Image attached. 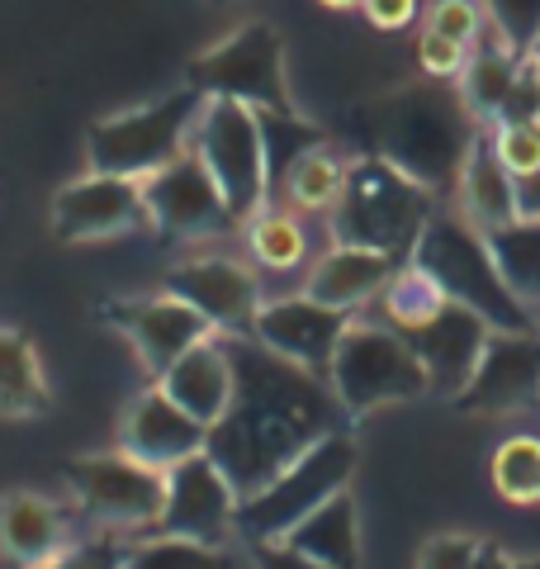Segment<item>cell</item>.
Masks as SVG:
<instances>
[{
	"label": "cell",
	"mask_w": 540,
	"mask_h": 569,
	"mask_svg": "<svg viewBox=\"0 0 540 569\" xmlns=\"http://www.w3.org/2000/svg\"><path fill=\"white\" fill-rule=\"evenodd\" d=\"M232 356V399L209 427V456L219 460L238 498L261 493L284 466L332 432H351L328 376L266 351L251 337H223Z\"/></svg>",
	"instance_id": "cell-1"
},
{
	"label": "cell",
	"mask_w": 540,
	"mask_h": 569,
	"mask_svg": "<svg viewBox=\"0 0 540 569\" xmlns=\"http://www.w3.org/2000/svg\"><path fill=\"white\" fill-rule=\"evenodd\" d=\"M351 123L360 142H366V157L399 167L431 194L456 190L464 157H470L479 138V123L464 110L460 91L450 81H431V77L366 100L351 114Z\"/></svg>",
	"instance_id": "cell-2"
},
{
	"label": "cell",
	"mask_w": 540,
	"mask_h": 569,
	"mask_svg": "<svg viewBox=\"0 0 540 569\" xmlns=\"http://www.w3.org/2000/svg\"><path fill=\"white\" fill-rule=\"evenodd\" d=\"M431 219H437V194L422 190L399 167L366 152L347 167V186L328 209L332 242L370 247V252H384L393 261L412 257V247H418Z\"/></svg>",
	"instance_id": "cell-3"
},
{
	"label": "cell",
	"mask_w": 540,
	"mask_h": 569,
	"mask_svg": "<svg viewBox=\"0 0 540 569\" xmlns=\"http://www.w3.org/2000/svg\"><path fill=\"white\" fill-rule=\"evenodd\" d=\"M412 266H422L446 290L450 305L474 309L493 332H540V323L517 305V295L508 290L498 261L489 252V238L474 223H464L460 213H441L427 223V233L412 247Z\"/></svg>",
	"instance_id": "cell-4"
},
{
	"label": "cell",
	"mask_w": 540,
	"mask_h": 569,
	"mask_svg": "<svg viewBox=\"0 0 540 569\" xmlns=\"http://www.w3.org/2000/svg\"><path fill=\"white\" fill-rule=\"evenodd\" d=\"M200 110H204V96L194 86H180L171 96L104 114L86 133V167L100 176L148 181L152 171L176 162L180 152H190V133H194Z\"/></svg>",
	"instance_id": "cell-5"
},
{
	"label": "cell",
	"mask_w": 540,
	"mask_h": 569,
	"mask_svg": "<svg viewBox=\"0 0 540 569\" xmlns=\"http://www.w3.org/2000/svg\"><path fill=\"white\" fill-rule=\"evenodd\" d=\"M328 385L351 422L370 418L374 408H384V403L422 399L431 389L427 366L418 361V351L403 342V332H393L389 323H356V318L337 342V356L328 366Z\"/></svg>",
	"instance_id": "cell-6"
},
{
	"label": "cell",
	"mask_w": 540,
	"mask_h": 569,
	"mask_svg": "<svg viewBox=\"0 0 540 569\" xmlns=\"http://www.w3.org/2000/svg\"><path fill=\"white\" fill-rule=\"evenodd\" d=\"M356 437L351 432H332L322 437L318 447L303 451L294 466H284L261 493L242 498L238 508V537L247 541H280L290 531L318 512L328 498L347 493L351 489V475H356Z\"/></svg>",
	"instance_id": "cell-7"
},
{
	"label": "cell",
	"mask_w": 540,
	"mask_h": 569,
	"mask_svg": "<svg viewBox=\"0 0 540 569\" xmlns=\"http://www.w3.org/2000/svg\"><path fill=\"white\" fill-rule=\"evenodd\" d=\"M186 86L204 100H238L257 114H299L284 77V39L266 20H247L190 62Z\"/></svg>",
	"instance_id": "cell-8"
},
{
	"label": "cell",
	"mask_w": 540,
	"mask_h": 569,
	"mask_svg": "<svg viewBox=\"0 0 540 569\" xmlns=\"http://www.w3.org/2000/svg\"><path fill=\"white\" fill-rule=\"evenodd\" d=\"M190 152L209 167L219 181L232 219L247 223L257 219L270 200V167H266V138H261V114L247 110L238 100H204L200 119L190 133Z\"/></svg>",
	"instance_id": "cell-9"
},
{
	"label": "cell",
	"mask_w": 540,
	"mask_h": 569,
	"mask_svg": "<svg viewBox=\"0 0 540 569\" xmlns=\"http://www.w3.org/2000/svg\"><path fill=\"white\" fill-rule=\"evenodd\" d=\"M67 489L77 498L86 518L100 527L123 531V527H157L161 498H167V475L142 466L129 451H96L67 460Z\"/></svg>",
	"instance_id": "cell-10"
},
{
	"label": "cell",
	"mask_w": 540,
	"mask_h": 569,
	"mask_svg": "<svg viewBox=\"0 0 540 569\" xmlns=\"http://www.w3.org/2000/svg\"><path fill=\"white\" fill-rule=\"evenodd\" d=\"M238 508L242 498L228 485L219 460L200 451L167 470V498H161V518L152 531L228 550V541L238 537Z\"/></svg>",
	"instance_id": "cell-11"
},
{
	"label": "cell",
	"mask_w": 540,
	"mask_h": 569,
	"mask_svg": "<svg viewBox=\"0 0 540 569\" xmlns=\"http://www.w3.org/2000/svg\"><path fill=\"white\" fill-rule=\"evenodd\" d=\"M142 209H148V223L157 233L176 238V242L219 238L238 223L219 181H213L209 167L194 152H180L176 162H167L142 181Z\"/></svg>",
	"instance_id": "cell-12"
},
{
	"label": "cell",
	"mask_w": 540,
	"mask_h": 569,
	"mask_svg": "<svg viewBox=\"0 0 540 569\" xmlns=\"http://www.w3.org/2000/svg\"><path fill=\"white\" fill-rule=\"evenodd\" d=\"M167 295L186 299L219 337H247L266 305L257 271L219 252H200V257H186L180 266H171Z\"/></svg>",
	"instance_id": "cell-13"
},
{
	"label": "cell",
	"mask_w": 540,
	"mask_h": 569,
	"mask_svg": "<svg viewBox=\"0 0 540 569\" xmlns=\"http://www.w3.org/2000/svg\"><path fill=\"white\" fill-rule=\"evenodd\" d=\"M536 399H540V332H493L479 356L474 380L450 403L460 413L502 418L531 408Z\"/></svg>",
	"instance_id": "cell-14"
},
{
	"label": "cell",
	"mask_w": 540,
	"mask_h": 569,
	"mask_svg": "<svg viewBox=\"0 0 540 569\" xmlns=\"http://www.w3.org/2000/svg\"><path fill=\"white\" fill-rule=\"evenodd\" d=\"M142 223H148L142 181H129V176L86 171L81 181H71L52 194V233L62 242H104V238L133 233Z\"/></svg>",
	"instance_id": "cell-15"
},
{
	"label": "cell",
	"mask_w": 540,
	"mask_h": 569,
	"mask_svg": "<svg viewBox=\"0 0 540 569\" xmlns=\"http://www.w3.org/2000/svg\"><path fill=\"white\" fill-rule=\"evenodd\" d=\"M351 328V313H337L328 305H318L309 295H284V299H266L257 323H251V342H261L266 351L284 356L303 370L328 376L341 332Z\"/></svg>",
	"instance_id": "cell-16"
},
{
	"label": "cell",
	"mask_w": 540,
	"mask_h": 569,
	"mask_svg": "<svg viewBox=\"0 0 540 569\" xmlns=\"http://www.w3.org/2000/svg\"><path fill=\"white\" fill-rule=\"evenodd\" d=\"M110 318H114V328L129 337L138 366L148 370L152 380L171 361H180L190 347L219 337L200 313L186 305V299H176L167 290H161V295H142V299H119V305H110Z\"/></svg>",
	"instance_id": "cell-17"
},
{
	"label": "cell",
	"mask_w": 540,
	"mask_h": 569,
	"mask_svg": "<svg viewBox=\"0 0 540 569\" xmlns=\"http://www.w3.org/2000/svg\"><path fill=\"white\" fill-rule=\"evenodd\" d=\"M204 447H209V427L194 422L157 380L142 395H133V403L119 418V451H129L133 460L161 475L180 466V460L200 456Z\"/></svg>",
	"instance_id": "cell-18"
},
{
	"label": "cell",
	"mask_w": 540,
	"mask_h": 569,
	"mask_svg": "<svg viewBox=\"0 0 540 569\" xmlns=\"http://www.w3.org/2000/svg\"><path fill=\"white\" fill-rule=\"evenodd\" d=\"M489 337H493V328L483 323L474 309L446 305L437 318H431V323L403 332V342L418 351V361L427 366L431 389L446 395V399H456L460 389L474 380L479 356H483V347H489Z\"/></svg>",
	"instance_id": "cell-19"
},
{
	"label": "cell",
	"mask_w": 540,
	"mask_h": 569,
	"mask_svg": "<svg viewBox=\"0 0 540 569\" xmlns=\"http://www.w3.org/2000/svg\"><path fill=\"white\" fill-rule=\"evenodd\" d=\"M67 546H71V522L62 503L29 489L0 498V556L6 560H14L20 569H39Z\"/></svg>",
	"instance_id": "cell-20"
},
{
	"label": "cell",
	"mask_w": 540,
	"mask_h": 569,
	"mask_svg": "<svg viewBox=\"0 0 540 569\" xmlns=\"http://www.w3.org/2000/svg\"><path fill=\"white\" fill-rule=\"evenodd\" d=\"M403 261H393L384 252H370V247H332V252H322L318 266L309 271V284H303V295L318 299V305H328L337 313H356L360 305H370V299H380V290L393 280Z\"/></svg>",
	"instance_id": "cell-21"
},
{
	"label": "cell",
	"mask_w": 540,
	"mask_h": 569,
	"mask_svg": "<svg viewBox=\"0 0 540 569\" xmlns=\"http://www.w3.org/2000/svg\"><path fill=\"white\" fill-rule=\"evenodd\" d=\"M157 385L186 408L194 422L213 427L223 418V408L232 399V356L223 337H209V342L190 347L180 361H171L167 370L157 376Z\"/></svg>",
	"instance_id": "cell-22"
},
{
	"label": "cell",
	"mask_w": 540,
	"mask_h": 569,
	"mask_svg": "<svg viewBox=\"0 0 540 569\" xmlns=\"http://www.w3.org/2000/svg\"><path fill=\"white\" fill-rule=\"evenodd\" d=\"M521 71H527V58H521V52L489 24L483 39L470 48V62H464L460 86H456L464 110L474 114L479 129H493V123L502 119V110H508V100H512L517 81H521Z\"/></svg>",
	"instance_id": "cell-23"
},
{
	"label": "cell",
	"mask_w": 540,
	"mask_h": 569,
	"mask_svg": "<svg viewBox=\"0 0 540 569\" xmlns=\"http://www.w3.org/2000/svg\"><path fill=\"white\" fill-rule=\"evenodd\" d=\"M456 213L464 223H474L483 238L498 233V228L517 223V200H512V171L498 162V148L489 129H479L470 157H464V171L456 181Z\"/></svg>",
	"instance_id": "cell-24"
},
{
	"label": "cell",
	"mask_w": 540,
	"mask_h": 569,
	"mask_svg": "<svg viewBox=\"0 0 540 569\" xmlns=\"http://www.w3.org/2000/svg\"><path fill=\"white\" fill-rule=\"evenodd\" d=\"M280 541L294 546L299 556L318 560L322 569H360V522H356L351 489L328 498V503H322L318 512H309V518Z\"/></svg>",
	"instance_id": "cell-25"
},
{
	"label": "cell",
	"mask_w": 540,
	"mask_h": 569,
	"mask_svg": "<svg viewBox=\"0 0 540 569\" xmlns=\"http://www.w3.org/2000/svg\"><path fill=\"white\" fill-rule=\"evenodd\" d=\"M48 399V376L33 342L14 328H0V418H33Z\"/></svg>",
	"instance_id": "cell-26"
},
{
	"label": "cell",
	"mask_w": 540,
	"mask_h": 569,
	"mask_svg": "<svg viewBox=\"0 0 540 569\" xmlns=\"http://www.w3.org/2000/svg\"><path fill=\"white\" fill-rule=\"evenodd\" d=\"M489 252L508 290L517 295V305L540 323V219H517L489 233Z\"/></svg>",
	"instance_id": "cell-27"
},
{
	"label": "cell",
	"mask_w": 540,
	"mask_h": 569,
	"mask_svg": "<svg viewBox=\"0 0 540 569\" xmlns=\"http://www.w3.org/2000/svg\"><path fill=\"white\" fill-rule=\"evenodd\" d=\"M446 305H450L446 290L422 271V266H412V261H403L399 271H393V280L380 290L384 323H389L393 332H412V328L431 323V318H437Z\"/></svg>",
	"instance_id": "cell-28"
},
{
	"label": "cell",
	"mask_w": 540,
	"mask_h": 569,
	"mask_svg": "<svg viewBox=\"0 0 540 569\" xmlns=\"http://www.w3.org/2000/svg\"><path fill=\"white\" fill-rule=\"evenodd\" d=\"M347 167L351 162H341L332 148H313V152H303L290 171H284L280 190H284V200H290L294 209H309V213L332 209L341 186H347Z\"/></svg>",
	"instance_id": "cell-29"
},
{
	"label": "cell",
	"mask_w": 540,
	"mask_h": 569,
	"mask_svg": "<svg viewBox=\"0 0 540 569\" xmlns=\"http://www.w3.org/2000/svg\"><path fill=\"white\" fill-rule=\"evenodd\" d=\"M247 247L266 271H294L309 257V233L290 209H261L257 219H247Z\"/></svg>",
	"instance_id": "cell-30"
},
{
	"label": "cell",
	"mask_w": 540,
	"mask_h": 569,
	"mask_svg": "<svg viewBox=\"0 0 540 569\" xmlns=\"http://www.w3.org/2000/svg\"><path fill=\"white\" fill-rule=\"evenodd\" d=\"M119 569H232V556L219 546H200V541H180V537H152L133 541L123 550Z\"/></svg>",
	"instance_id": "cell-31"
},
{
	"label": "cell",
	"mask_w": 540,
	"mask_h": 569,
	"mask_svg": "<svg viewBox=\"0 0 540 569\" xmlns=\"http://www.w3.org/2000/svg\"><path fill=\"white\" fill-rule=\"evenodd\" d=\"M493 489L517 508L540 503V441L536 437H512L493 451Z\"/></svg>",
	"instance_id": "cell-32"
},
{
	"label": "cell",
	"mask_w": 540,
	"mask_h": 569,
	"mask_svg": "<svg viewBox=\"0 0 540 569\" xmlns=\"http://www.w3.org/2000/svg\"><path fill=\"white\" fill-rule=\"evenodd\" d=\"M261 138H266V167H270V186L284 181L303 152L328 148V133L309 123L303 114H261Z\"/></svg>",
	"instance_id": "cell-33"
},
{
	"label": "cell",
	"mask_w": 540,
	"mask_h": 569,
	"mask_svg": "<svg viewBox=\"0 0 540 569\" xmlns=\"http://www.w3.org/2000/svg\"><path fill=\"white\" fill-rule=\"evenodd\" d=\"M422 29L441 33V39L460 43V48H474L483 39V29H489V14H483L479 0H437V6L427 10Z\"/></svg>",
	"instance_id": "cell-34"
},
{
	"label": "cell",
	"mask_w": 540,
	"mask_h": 569,
	"mask_svg": "<svg viewBox=\"0 0 540 569\" xmlns=\"http://www.w3.org/2000/svg\"><path fill=\"white\" fill-rule=\"evenodd\" d=\"M498 162L512 176L521 171H540V119H512V123H493L489 129Z\"/></svg>",
	"instance_id": "cell-35"
},
{
	"label": "cell",
	"mask_w": 540,
	"mask_h": 569,
	"mask_svg": "<svg viewBox=\"0 0 540 569\" xmlns=\"http://www.w3.org/2000/svg\"><path fill=\"white\" fill-rule=\"evenodd\" d=\"M489 24L521 58H531V48L540 39V0H489Z\"/></svg>",
	"instance_id": "cell-36"
},
{
	"label": "cell",
	"mask_w": 540,
	"mask_h": 569,
	"mask_svg": "<svg viewBox=\"0 0 540 569\" xmlns=\"http://www.w3.org/2000/svg\"><path fill=\"white\" fill-rule=\"evenodd\" d=\"M123 550H129V546H123L114 531H100V537L58 550V556H52L48 565H39V569H119L123 565Z\"/></svg>",
	"instance_id": "cell-37"
},
{
	"label": "cell",
	"mask_w": 540,
	"mask_h": 569,
	"mask_svg": "<svg viewBox=\"0 0 540 569\" xmlns=\"http://www.w3.org/2000/svg\"><path fill=\"white\" fill-rule=\"evenodd\" d=\"M479 546H483V541L470 537V531H437V537L422 541L418 569H474Z\"/></svg>",
	"instance_id": "cell-38"
},
{
	"label": "cell",
	"mask_w": 540,
	"mask_h": 569,
	"mask_svg": "<svg viewBox=\"0 0 540 569\" xmlns=\"http://www.w3.org/2000/svg\"><path fill=\"white\" fill-rule=\"evenodd\" d=\"M418 62H422V71H427L431 81H460L464 62H470V48H460V43L441 39V33L422 29V39H418Z\"/></svg>",
	"instance_id": "cell-39"
},
{
	"label": "cell",
	"mask_w": 540,
	"mask_h": 569,
	"mask_svg": "<svg viewBox=\"0 0 540 569\" xmlns=\"http://www.w3.org/2000/svg\"><path fill=\"white\" fill-rule=\"evenodd\" d=\"M360 10H366V20L384 33H399L418 20V0H366Z\"/></svg>",
	"instance_id": "cell-40"
},
{
	"label": "cell",
	"mask_w": 540,
	"mask_h": 569,
	"mask_svg": "<svg viewBox=\"0 0 540 569\" xmlns=\"http://www.w3.org/2000/svg\"><path fill=\"white\" fill-rule=\"evenodd\" d=\"M251 565L257 569H322L318 560L299 556V550L284 541H251Z\"/></svg>",
	"instance_id": "cell-41"
},
{
	"label": "cell",
	"mask_w": 540,
	"mask_h": 569,
	"mask_svg": "<svg viewBox=\"0 0 540 569\" xmlns=\"http://www.w3.org/2000/svg\"><path fill=\"white\" fill-rule=\"evenodd\" d=\"M512 200H517V219H540V171L512 176Z\"/></svg>",
	"instance_id": "cell-42"
},
{
	"label": "cell",
	"mask_w": 540,
	"mask_h": 569,
	"mask_svg": "<svg viewBox=\"0 0 540 569\" xmlns=\"http://www.w3.org/2000/svg\"><path fill=\"white\" fill-rule=\"evenodd\" d=\"M512 565H517V560H512L502 546H493V541H483V546H479V560H474V569H512Z\"/></svg>",
	"instance_id": "cell-43"
},
{
	"label": "cell",
	"mask_w": 540,
	"mask_h": 569,
	"mask_svg": "<svg viewBox=\"0 0 540 569\" xmlns=\"http://www.w3.org/2000/svg\"><path fill=\"white\" fill-rule=\"evenodd\" d=\"M322 6H332V10H360L366 0H322Z\"/></svg>",
	"instance_id": "cell-44"
},
{
	"label": "cell",
	"mask_w": 540,
	"mask_h": 569,
	"mask_svg": "<svg viewBox=\"0 0 540 569\" xmlns=\"http://www.w3.org/2000/svg\"><path fill=\"white\" fill-rule=\"evenodd\" d=\"M512 569H540V556H527V560H517Z\"/></svg>",
	"instance_id": "cell-45"
},
{
	"label": "cell",
	"mask_w": 540,
	"mask_h": 569,
	"mask_svg": "<svg viewBox=\"0 0 540 569\" xmlns=\"http://www.w3.org/2000/svg\"><path fill=\"white\" fill-rule=\"evenodd\" d=\"M531 58H536V62H540V39H536V48H531Z\"/></svg>",
	"instance_id": "cell-46"
},
{
	"label": "cell",
	"mask_w": 540,
	"mask_h": 569,
	"mask_svg": "<svg viewBox=\"0 0 540 569\" xmlns=\"http://www.w3.org/2000/svg\"><path fill=\"white\" fill-rule=\"evenodd\" d=\"M531 67H536V86H540V62H536V58H531Z\"/></svg>",
	"instance_id": "cell-47"
}]
</instances>
